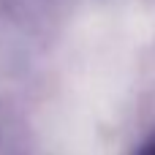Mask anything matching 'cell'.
<instances>
[{
    "label": "cell",
    "instance_id": "1",
    "mask_svg": "<svg viewBox=\"0 0 155 155\" xmlns=\"http://www.w3.org/2000/svg\"><path fill=\"white\" fill-rule=\"evenodd\" d=\"M139 155H155V139H153V142H147V144L139 150Z\"/></svg>",
    "mask_w": 155,
    "mask_h": 155
}]
</instances>
